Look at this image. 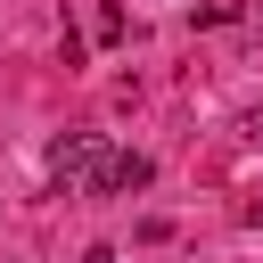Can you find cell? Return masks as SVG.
<instances>
[{
  "mask_svg": "<svg viewBox=\"0 0 263 263\" xmlns=\"http://www.w3.org/2000/svg\"><path fill=\"white\" fill-rule=\"evenodd\" d=\"M99 148H107L99 132H66V140L49 148V189L66 197V181H90V164H99Z\"/></svg>",
  "mask_w": 263,
  "mask_h": 263,
  "instance_id": "obj_2",
  "label": "cell"
},
{
  "mask_svg": "<svg viewBox=\"0 0 263 263\" xmlns=\"http://www.w3.org/2000/svg\"><path fill=\"white\" fill-rule=\"evenodd\" d=\"M82 263H115V247H90V255H82Z\"/></svg>",
  "mask_w": 263,
  "mask_h": 263,
  "instance_id": "obj_3",
  "label": "cell"
},
{
  "mask_svg": "<svg viewBox=\"0 0 263 263\" xmlns=\"http://www.w3.org/2000/svg\"><path fill=\"white\" fill-rule=\"evenodd\" d=\"M156 181V164L140 156V148H99V164H90V189L99 197H132V189H148Z\"/></svg>",
  "mask_w": 263,
  "mask_h": 263,
  "instance_id": "obj_1",
  "label": "cell"
}]
</instances>
